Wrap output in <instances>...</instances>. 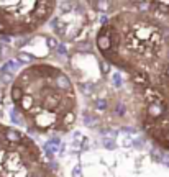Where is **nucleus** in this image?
<instances>
[{"instance_id":"f257e3e1","label":"nucleus","mask_w":169,"mask_h":177,"mask_svg":"<svg viewBox=\"0 0 169 177\" xmlns=\"http://www.w3.org/2000/svg\"><path fill=\"white\" fill-rule=\"evenodd\" d=\"M97 48L102 52H107L110 49H113V41H112V38H110L108 35H105V28L99 33V36H97Z\"/></svg>"},{"instance_id":"f03ea898","label":"nucleus","mask_w":169,"mask_h":177,"mask_svg":"<svg viewBox=\"0 0 169 177\" xmlns=\"http://www.w3.org/2000/svg\"><path fill=\"white\" fill-rule=\"evenodd\" d=\"M54 85H56L59 90H62V92H71V90H72V84H71L69 77H67L66 74H62V72H57V74H56Z\"/></svg>"},{"instance_id":"7ed1b4c3","label":"nucleus","mask_w":169,"mask_h":177,"mask_svg":"<svg viewBox=\"0 0 169 177\" xmlns=\"http://www.w3.org/2000/svg\"><path fill=\"white\" fill-rule=\"evenodd\" d=\"M164 112H166V108H164V105L161 102H153L148 105V115L151 118H159Z\"/></svg>"},{"instance_id":"20e7f679","label":"nucleus","mask_w":169,"mask_h":177,"mask_svg":"<svg viewBox=\"0 0 169 177\" xmlns=\"http://www.w3.org/2000/svg\"><path fill=\"white\" fill-rule=\"evenodd\" d=\"M3 136H5L7 141H10V143H18V144L25 141L20 133L15 131V130H12V128H5V130H3Z\"/></svg>"},{"instance_id":"39448f33","label":"nucleus","mask_w":169,"mask_h":177,"mask_svg":"<svg viewBox=\"0 0 169 177\" xmlns=\"http://www.w3.org/2000/svg\"><path fill=\"white\" fill-rule=\"evenodd\" d=\"M132 80L138 85V87H148V85H149L148 75H146V74H141V72H135V74H132Z\"/></svg>"},{"instance_id":"423d86ee","label":"nucleus","mask_w":169,"mask_h":177,"mask_svg":"<svg viewBox=\"0 0 169 177\" xmlns=\"http://www.w3.org/2000/svg\"><path fill=\"white\" fill-rule=\"evenodd\" d=\"M51 28L54 30L57 35H62V36H66L64 33H66V23L59 20V18H54V20L51 21Z\"/></svg>"},{"instance_id":"0eeeda50","label":"nucleus","mask_w":169,"mask_h":177,"mask_svg":"<svg viewBox=\"0 0 169 177\" xmlns=\"http://www.w3.org/2000/svg\"><path fill=\"white\" fill-rule=\"evenodd\" d=\"M79 89H81V92L84 94V95H87V97H92V95L95 94V84L92 82H84V84H79Z\"/></svg>"},{"instance_id":"6e6552de","label":"nucleus","mask_w":169,"mask_h":177,"mask_svg":"<svg viewBox=\"0 0 169 177\" xmlns=\"http://www.w3.org/2000/svg\"><path fill=\"white\" fill-rule=\"evenodd\" d=\"M82 118H84L85 126H89V128H97L99 123H100L97 117H94V115H89V113H84V115H82Z\"/></svg>"},{"instance_id":"1a4fd4ad","label":"nucleus","mask_w":169,"mask_h":177,"mask_svg":"<svg viewBox=\"0 0 169 177\" xmlns=\"http://www.w3.org/2000/svg\"><path fill=\"white\" fill-rule=\"evenodd\" d=\"M23 98V90H22V85H13L12 87V100L17 103H20Z\"/></svg>"},{"instance_id":"9d476101","label":"nucleus","mask_w":169,"mask_h":177,"mask_svg":"<svg viewBox=\"0 0 169 177\" xmlns=\"http://www.w3.org/2000/svg\"><path fill=\"white\" fill-rule=\"evenodd\" d=\"M33 59H35V56L26 54V52H18V54H17V61H18V63H23V64H30Z\"/></svg>"},{"instance_id":"9b49d317","label":"nucleus","mask_w":169,"mask_h":177,"mask_svg":"<svg viewBox=\"0 0 169 177\" xmlns=\"http://www.w3.org/2000/svg\"><path fill=\"white\" fill-rule=\"evenodd\" d=\"M74 121H76V115L72 112H66L64 117H62V123H64V126L66 125H72Z\"/></svg>"},{"instance_id":"f8f14e48","label":"nucleus","mask_w":169,"mask_h":177,"mask_svg":"<svg viewBox=\"0 0 169 177\" xmlns=\"http://www.w3.org/2000/svg\"><path fill=\"white\" fill-rule=\"evenodd\" d=\"M10 118H12V121L15 123V125H23V120H22L20 113H18V110H15V108L12 110V112H10Z\"/></svg>"},{"instance_id":"ddd939ff","label":"nucleus","mask_w":169,"mask_h":177,"mask_svg":"<svg viewBox=\"0 0 169 177\" xmlns=\"http://www.w3.org/2000/svg\"><path fill=\"white\" fill-rule=\"evenodd\" d=\"M46 41H48V48H49V49H54V51H56L57 48H59V44H61V43L57 41L56 38H53V36H49Z\"/></svg>"},{"instance_id":"4468645a","label":"nucleus","mask_w":169,"mask_h":177,"mask_svg":"<svg viewBox=\"0 0 169 177\" xmlns=\"http://www.w3.org/2000/svg\"><path fill=\"white\" fill-rule=\"evenodd\" d=\"M102 144H104V148H107V149H115V140L113 138H104Z\"/></svg>"},{"instance_id":"2eb2a0df","label":"nucleus","mask_w":169,"mask_h":177,"mask_svg":"<svg viewBox=\"0 0 169 177\" xmlns=\"http://www.w3.org/2000/svg\"><path fill=\"white\" fill-rule=\"evenodd\" d=\"M0 80H2V84H12V80H13V74H8V72H2V75H0Z\"/></svg>"},{"instance_id":"dca6fc26","label":"nucleus","mask_w":169,"mask_h":177,"mask_svg":"<svg viewBox=\"0 0 169 177\" xmlns=\"http://www.w3.org/2000/svg\"><path fill=\"white\" fill-rule=\"evenodd\" d=\"M95 108H97V110H107V100H105V98H97V100H95Z\"/></svg>"},{"instance_id":"f3484780","label":"nucleus","mask_w":169,"mask_h":177,"mask_svg":"<svg viewBox=\"0 0 169 177\" xmlns=\"http://www.w3.org/2000/svg\"><path fill=\"white\" fill-rule=\"evenodd\" d=\"M115 113H117V115H122V117L127 113V107H125L123 102H118L117 105H115Z\"/></svg>"},{"instance_id":"a211bd4d","label":"nucleus","mask_w":169,"mask_h":177,"mask_svg":"<svg viewBox=\"0 0 169 177\" xmlns=\"http://www.w3.org/2000/svg\"><path fill=\"white\" fill-rule=\"evenodd\" d=\"M112 80H113V85H115V87H122L123 80H122V74H120V72H115V74L112 75Z\"/></svg>"},{"instance_id":"6ab92c4d","label":"nucleus","mask_w":169,"mask_h":177,"mask_svg":"<svg viewBox=\"0 0 169 177\" xmlns=\"http://www.w3.org/2000/svg\"><path fill=\"white\" fill-rule=\"evenodd\" d=\"M100 71H102V74H108L110 72V64L107 61H100Z\"/></svg>"},{"instance_id":"aec40b11","label":"nucleus","mask_w":169,"mask_h":177,"mask_svg":"<svg viewBox=\"0 0 169 177\" xmlns=\"http://www.w3.org/2000/svg\"><path fill=\"white\" fill-rule=\"evenodd\" d=\"M72 177H82V167H81V164L74 166V169H72Z\"/></svg>"},{"instance_id":"412c9836","label":"nucleus","mask_w":169,"mask_h":177,"mask_svg":"<svg viewBox=\"0 0 169 177\" xmlns=\"http://www.w3.org/2000/svg\"><path fill=\"white\" fill-rule=\"evenodd\" d=\"M56 52H57L59 56H67V48H66L64 44H59V48L56 49Z\"/></svg>"},{"instance_id":"4be33fe9","label":"nucleus","mask_w":169,"mask_h":177,"mask_svg":"<svg viewBox=\"0 0 169 177\" xmlns=\"http://www.w3.org/2000/svg\"><path fill=\"white\" fill-rule=\"evenodd\" d=\"M61 7H62V8H61L62 12H71V10H72V8H71L72 3H71V2H61Z\"/></svg>"},{"instance_id":"5701e85b","label":"nucleus","mask_w":169,"mask_h":177,"mask_svg":"<svg viewBox=\"0 0 169 177\" xmlns=\"http://www.w3.org/2000/svg\"><path fill=\"white\" fill-rule=\"evenodd\" d=\"M161 164H164L166 167H169V154H167V152H163V157H161Z\"/></svg>"},{"instance_id":"b1692460","label":"nucleus","mask_w":169,"mask_h":177,"mask_svg":"<svg viewBox=\"0 0 169 177\" xmlns=\"http://www.w3.org/2000/svg\"><path fill=\"white\" fill-rule=\"evenodd\" d=\"M122 144H123V146H132V144H133V140H132L130 136H127V138L122 141Z\"/></svg>"},{"instance_id":"393cba45","label":"nucleus","mask_w":169,"mask_h":177,"mask_svg":"<svg viewBox=\"0 0 169 177\" xmlns=\"http://www.w3.org/2000/svg\"><path fill=\"white\" fill-rule=\"evenodd\" d=\"M57 166H59V164H57V161H51L49 162V169L51 171H57Z\"/></svg>"},{"instance_id":"a878e982","label":"nucleus","mask_w":169,"mask_h":177,"mask_svg":"<svg viewBox=\"0 0 169 177\" xmlns=\"http://www.w3.org/2000/svg\"><path fill=\"white\" fill-rule=\"evenodd\" d=\"M122 131H123V133H135L136 130H135V128H132V126H125V128H122Z\"/></svg>"},{"instance_id":"bb28decb","label":"nucleus","mask_w":169,"mask_h":177,"mask_svg":"<svg viewBox=\"0 0 169 177\" xmlns=\"http://www.w3.org/2000/svg\"><path fill=\"white\" fill-rule=\"evenodd\" d=\"M49 143H53V144H56V146H61V140H59V138H51Z\"/></svg>"},{"instance_id":"cd10ccee","label":"nucleus","mask_w":169,"mask_h":177,"mask_svg":"<svg viewBox=\"0 0 169 177\" xmlns=\"http://www.w3.org/2000/svg\"><path fill=\"white\" fill-rule=\"evenodd\" d=\"M100 23H102V25L105 26V25H107V23H108V18L105 17V15H102V17H100Z\"/></svg>"},{"instance_id":"c85d7f7f","label":"nucleus","mask_w":169,"mask_h":177,"mask_svg":"<svg viewBox=\"0 0 169 177\" xmlns=\"http://www.w3.org/2000/svg\"><path fill=\"white\" fill-rule=\"evenodd\" d=\"M3 31H5V23L0 20V33H3Z\"/></svg>"},{"instance_id":"c756f323","label":"nucleus","mask_w":169,"mask_h":177,"mask_svg":"<svg viewBox=\"0 0 169 177\" xmlns=\"http://www.w3.org/2000/svg\"><path fill=\"white\" fill-rule=\"evenodd\" d=\"M2 100H3V90H0V103H2Z\"/></svg>"},{"instance_id":"7c9ffc66","label":"nucleus","mask_w":169,"mask_h":177,"mask_svg":"<svg viewBox=\"0 0 169 177\" xmlns=\"http://www.w3.org/2000/svg\"><path fill=\"white\" fill-rule=\"evenodd\" d=\"M166 77L169 79V66H167V67H166Z\"/></svg>"},{"instance_id":"2f4dec72","label":"nucleus","mask_w":169,"mask_h":177,"mask_svg":"<svg viewBox=\"0 0 169 177\" xmlns=\"http://www.w3.org/2000/svg\"><path fill=\"white\" fill-rule=\"evenodd\" d=\"M167 59H169V48H167Z\"/></svg>"},{"instance_id":"473e14b6","label":"nucleus","mask_w":169,"mask_h":177,"mask_svg":"<svg viewBox=\"0 0 169 177\" xmlns=\"http://www.w3.org/2000/svg\"><path fill=\"white\" fill-rule=\"evenodd\" d=\"M33 177H38V175H33Z\"/></svg>"}]
</instances>
